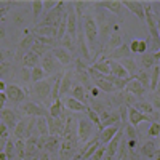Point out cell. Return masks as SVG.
Here are the masks:
<instances>
[{"mask_svg": "<svg viewBox=\"0 0 160 160\" xmlns=\"http://www.w3.org/2000/svg\"><path fill=\"white\" fill-rule=\"evenodd\" d=\"M0 118H2V122L8 127V128H15L16 123H18V117H16V112L11 111V109H2L0 111Z\"/></svg>", "mask_w": 160, "mask_h": 160, "instance_id": "obj_16", "label": "cell"}, {"mask_svg": "<svg viewBox=\"0 0 160 160\" xmlns=\"http://www.w3.org/2000/svg\"><path fill=\"white\" fill-rule=\"evenodd\" d=\"M51 160H58V158H55V157H51Z\"/></svg>", "mask_w": 160, "mask_h": 160, "instance_id": "obj_58", "label": "cell"}, {"mask_svg": "<svg viewBox=\"0 0 160 160\" xmlns=\"http://www.w3.org/2000/svg\"><path fill=\"white\" fill-rule=\"evenodd\" d=\"M123 136H125V130L120 128L117 135H115L108 144H106V154H104V158H102V160H112V158L117 155L118 146H120V142H122Z\"/></svg>", "mask_w": 160, "mask_h": 160, "instance_id": "obj_4", "label": "cell"}, {"mask_svg": "<svg viewBox=\"0 0 160 160\" xmlns=\"http://www.w3.org/2000/svg\"><path fill=\"white\" fill-rule=\"evenodd\" d=\"M34 93L40 98L47 101L50 96H51V83L48 82V80H42V82H37L34 85Z\"/></svg>", "mask_w": 160, "mask_h": 160, "instance_id": "obj_8", "label": "cell"}, {"mask_svg": "<svg viewBox=\"0 0 160 160\" xmlns=\"http://www.w3.org/2000/svg\"><path fill=\"white\" fill-rule=\"evenodd\" d=\"M24 68H29V69H34V68H37L38 66V62H40V56L38 55H35L34 51H29L28 55L24 56Z\"/></svg>", "mask_w": 160, "mask_h": 160, "instance_id": "obj_28", "label": "cell"}, {"mask_svg": "<svg viewBox=\"0 0 160 160\" xmlns=\"http://www.w3.org/2000/svg\"><path fill=\"white\" fill-rule=\"evenodd\" d=\"M2 62H5V56H3V53L0 51V64H2Z\"/></svg>", "mask_w": 160, "mask_h": 160, "instance_id": "obj_57", "label": "cell"}, {"mask_svg": "<svg viewBox=\"0 0 160 160\" xmlns=\"http://www.w3.org/2000/svg\"><path fill=\"white\" fill-rule=\"evenodd\" d=\"M98 7H102V8H108L111 13L117 16H122L123 15V5L122 2H117V0H108V2H98L96 3Z\"/></svg>", "mask_w": 160, "mask_h": 160, "instance_id": "obj_17", "label": "cell"}, {"mask_svg": "<svg viewBox=\"0 0 160 160\" xmlns=\"http://www.w3.org/2000/svg\"><path fill=\"white\" fill-rule=\"evenodd\" d=\"M141 154L146 157V158H152L157 155V146L154 141H148V142H144L142 144V148H141Z\"/></svg>", "mask_w": 160, "mask_h": 160, "instance_id": "obj_26", "label": "cell"}, {"mask_svg": "<svg viewBox=\"0 0 160 160\" xmlns=\"http://www.w3.org/2000/svg\"><path fill=\"white\" fill-rule=\"evenodd\" d=\"M5 37V28H3V26H0V40H2Z\"/></svg>", "mask_w": 160, "mask_h": 160, "instance_id": "obj_54", "label": "cell"}, {"mask_svg": "<svg viewBox=\"0 0 160 160\" xmlns=\"http://www.w3.org/2000/svg\"><path fill=\"white\" fill-rule=\"evenodd\" d=\"M16 154H18L21 158L26 157V142H24L22 139L16 141Z\"/></svg>", "mask_w": 160, "mask_h": 160, "instance_id": "obj_46", "label": "cell"}, {"mask_svg": "<svg viewBox=\"0 0 160 160\" xmlns=\"http://www.w3.org/2000/svg\"><path fill=\"white\" fill-rule=\"evenodd\" d=\"M154 56H155V61L158 62V61H160V50H158L157 53H154Z\"/></svg>", "mask_w": 160, "mask_h": 160, "instance_id": "obj_56", "label": "cell"}, {"mask_svg": "<svg viewBox=\"0 0 160 160\" xmlns=\"http://www.w3.org/2000/svg\"><path fill=\"white\" fill-rule=\"evenodd\" d=\"M83 34H85V38L88 40L90 48L95 50L96 40H98V24H96V19L91 15H88V13L83 16Z\"/></svg>", "mask_w": 160, "mask_h": 160, "instance_id": "obj_1", "label": "cell"}, {"mask_svg": "<svg viewBox=\"0 0 160 160\" xmlns=\"http://www.w3.org/2000/svg\"><path fill=\"white\" fill-rule=\"evenodd\" d=\"M42 69L47 72V75H53L55 72H58L59 66L56 64V58L51 55V51H48L47 55L42 56Z\"/></svg>", "mask_w": 160, "mask_h": 160, "instance_id": "obj_7", "label": "cell"}, {"mask_svg": "<svg viewBox=\"0 0 160 160\" xmlns=\"http://www.w3.org/2000/svg\"><path fill=\"white\" fill-rule=\"evenodd\" d=\"M51 55L56 58V61H59L61 66H68L71 61H72V55L62 47H55L51 50Z\"/></svg>", "mask_w": 160, "mask_h": 160, "instance_id": "obj_10", "label": "cell"}, {"mask_svg": "<svg viewBox=\"0 0 160 160\" xmlns=\"http://www.w3.org/2000/svg\"><path fill=\"white\" fill-rule=\"evenodd\" d=\"M35 128L38 130L40 135H42V138L50 136V131H48V123H47V117H37V118H35Z\"/></svg>", "mask_w": 160, "mask_h": 160, "instance_id": "obj_29", "label": "cell"}, {"mask_svg": "<svg viewBox=\"0 0 160 160\" xmlns=\"http://www.w3.org/2000/svg\"><path fill=\"white\" fill-rule=\"evenodd\" d=\"M43 149L48 152V154H53L59 149V136H47L43 138Z\"/></svg>", "mask_w": 160, "mask_h": 160, "instance_id": "obj_22", "label": "cell"}, {"mask_svg": "<svg viewBox=\"0 0 160 160\" xmlns=\"http://www.w3.org/2000/svg\"><path fill=\"white\" fill-rule=\"evenodd\" d=\"M47 123H48V131L50 136H62L64 135V128H66V117L64 114L58 118H53L50 114L47 115Z\"/></svg>", "mask_w": 160, "mask_h": 160, "instance_id": "obj_3", "label": "cell"}, {"mask_svg": "<svg viewBox=\"0 0 160 160\" xmlns=\"http://www.w3.org/2000/svg\"><path fill=\"white\" fill-rule=\"evenodd\" d=\"M32 10H34V22H38V18L40 15L45 11L43 10V2L42 0H35V2H32Z\"/></svg>", "mask_w": 160, "mask_h": 160, "instance_id": "obj_40", "label": "cell"}, {"mask_svg": "<svg viewBox=\"0 0 160 160\" xmlns=\"http://www.w3.org/2000/svg\"><path fill=\"white\" fill-rule=\"evenodd\" d=\"M158 80H160V68H158V64H157V66H154V68H152V72H151V85H149V90H152V91L157 90Z\"/></svg>", "mask_w": 160, "mask_h": 160, "instance_id": "obj_34", "label": "cell"}, {"mask_svg": "<svg viewBox=\"0 0 160 160\" xmlns=\"http://www.w3.org/2000/svg\"><path fill=\"white\" fill-rule=\"evenodd\" d=\"M93 85H95L96 88H99L101 91H106V93H114V91H117L115 87H114L111 82H108V80H106V77H104V78H98V80H93Z\"/></svg>", "mask_w": 160, "mask_h": 160, "instance_id": "obj_27", "label": "cell"}, {"mask_svg": "<svg viewBox=\"0 0 160 160\" xmlns=\"http://www.w3.org/2000/svg\"><path fill=\"white\" fill-rule=\"evenodd\" d=\"M48 50H53V48H50V47H47V45H43V43H38V42H34V45H32V48H31V51H34L35 55H38V56L47 55Z\"/></svg>", "mask_w": 160, "mask_h": 160, "instance_id": "obj_41", "label": "cell"}, {"mask_svg": "<svg viewBox=\"0 0 160 160\" xmlns=\"http://www.w3.org/2000/svg\"><path fill=\"white\" fill-rule=\"evenodd\" d=\"M15 154H16V146L11 139H8L7 144H5V155H7V158L11 160L13 157H15Z\"/></svg>", "mask_w": 160, "mask_h": 160, "instance_id": "obj_44", "label": "cell"}, {"mask_svg": "<svg viewBox=\"0 0 160 160\" xmlns=\"http://www.w3.org/2000/svg\"><path fill=\"white\" fill-rule=\"evenodd\" d=\"M109 62V68H111V75L117 77V78H131L130 74L125 71V68L118 61H114V59H106Z\"/></svg>", "mask_w": 160, "mask_h": 160, "instance_id": "obj_12", "label": "cell"}, {"mask_svg": "<svg viewBox=\"0 0 160 160\" xmlns=\"http://www.w3.org/2000/svg\"><path fill=\"white\" fill-rule=\"evenodd\" d=\"M142 160H149V158H142Z\"/></svg>", "mask_w": 160, "mask_h": 160, "instance_id": "obj_60", "label": "cell"}, {"mask_svg": "<svg viewBox=\"0 0 160 160\" xmlns=\"http://www.w3.org/2000/svg\"><path fill=\"white\" fill-rule=\"evenodd\" d=\"M135 109H138L139 112L146 114V115H149V117H154L155 115V109L152 108V104L149 101H142V99H138L135 102V106H133Z\"/></svg>", "mask_w": 160, "mask_h": 160, "instance_id": "obj_24", "label": "cell"}, {"mask_svg": "<svg viewBox=\"0 0 160 160\" xmlns=\"http://www.w3.org/2000/svg\"><path fill=\"white\" fill-rule=\"evenodd\" d=\"M34 42H35V35H34V34L26 35V37L21 40L19 45H18V51H16V61L24 59V56H26V55H28V53L31 51V48H32Z\"/></svg>", "mask_w": 160, "mask_h": 160, "instance_id": "obj_5", "label": "cell"}, {"mask_svg": "<svg viewBox=\"0 0 160 160\" xmlns=\"http://www.w3.org/2000/svg\"><path fill=\"white\" fill-rule=\"evenodd\" d=\"M91 68L95 71H98L99 74H102V75H111V68H109L108 61H96Z\"/></svg>", "mask_w": 160, "mask_h": 160, "instance_id": "obj_33", "label": "cell"}, {"mask_svg": "<svg viewBox=\"0 0 160 160\" xmlns=\"http://www.w3.org/2000/svg\"><path fill=\"white\" fill-rule=\"evenodd\" d=\"M118 130H120L118 123H117V125H112V127H108V128H104V130L101 131V135H99V141H101V144L106 146V144H108V142L117 135V133H118Z\"/></svg>", "mask_w": 160, "mask_h": 160, "instance_id": "obj_19", "label": "cell"}, {"mask_svg": "<svg viewBox=\"0 0 160 160\" xmlns=\"http://www.w3.org/2000/svg\"><path fill=\"white\" fill-rule=\"evenodd\" d=\"M88 108H90V106H88ZM87 114H88V118L91 120V122H93V123H95V127H96L98 130H101V131H102V125H101V118H99V115H98V112H95V111H93V109L90 108Z\"/></svg>", "mask_w": 160, "mask_h": 160, "instance_id": "obj_42", "label": "cell"}, {"mask_svg": "<svg viewBox=\"0 0 160 160\" xmlns=\"http://www.w3.org/2000/svg\"><path fill=\"white\" fill-rule=\"evenodd\" d=\"M133 77H135L146 90L149 88V85H151V74H149V72L142 71V72H139V74H136V75H133Z\"/></svg>", "mask_w": 160, "mask_h": 160, "instance_id": "obj_38", "label": "cell"}, {"mask_svg": "<svg viewBox=\"0 0 160 160\" xmlns=\"http://www.w3.org/2000/svg\"><path fill=\"white\" fill-rule=\"evenodd\" d=\"M10 72V64L8 62H2L0 64V77H5Z\"/></svg>", "mask_w": 160, "mask_h": 160, "instance_id": "obj_51", "label": "cell"}, {"mask_svg": "<svg viewBox=\"0 0 160 160\" xmlns=\"http://www.w3.org/2000/svg\"><path fill=\"white\" fill-rule=\"evenodd\" d=\"M122 45H123V43H122V35H120V32H112V34L109 35V40H108V47H109V50L114 51L115 48L122 47Z\"/></svg>", "mask_w": 160, "mask_h": 160, "instance_id": "obj_32", "label": "cell"}, {"mask_svg": "<svg viewBox=\"0 0 160 160\" xmlns=\"http://www.w3.org/2000/svg\"><path fill=\"white\" fill-rule=\"evenodd\" d=\"M0 120H2V118H0Z\"/></svg>", "mask_w": 160, "mask_h": 160, "instance_id": "obj_61", "label": "cell"}, {"mask_svg": "<svg viewBox=\"0 0 160 160\" xmlns=\"http://www.w3.org/2000/svg\"><path fill=\"white\" fill-rule=\"evenodd\" d=\"M5 90H7V85L3 83V80H0V91H2V93H3Z\"/></svg>", "mask_w": 160, "mask_h": 160, "instance_id": "obj_55", "label": "cell"}, {"mask_svg": "<svg viewBox=\"0 0 160 160\" xmlns=\"http://www.w3.org/2000/svg\"><path fill=\"white\" fill-rule=\"evenodd\" d=\"M95 131V123L88 117H82L78 120V141L80 142H88Z\"/></svg>", "mask_w": 160, "mask_h": 160, "instance_id": "obj_2", "label": "cell"}, {"mask_svg": "<svg viewBox=\"0 0 160 160\" xmlns=\"http://www.w3.org/2000/svg\"><path fill=\"white\" fill-rule=\"evenodd\" d=\"M122 5L123 7H127L131 13H135V15L141 19V21H146V15H144V5H142V2H135V0H123L122 2Z\"/></svg>", "mask_w": 160, "mask_h": 160, "instance_id": "obj_11", "label": "cell"}, {"mask_svg": "<svg viewBox=\"0 0 160 160\" xmlns=\"http://www.w3.org/2000/svg\"><path fill=\"white\" fill-rule=\"evenodd\" d=\"M38 160H51V157H50V154L45 151V152L40 154V158H38Z\"/></svg>", "mask_w": 160, "mask_h": 160, "instance_id": "obj_53", "label": "cell"}, {"mask_svg": "<svg viewBox=\"0 0 160 160\" xmlns=\"http://www.w3.org/2000/svg\"><path fill=\"white\" fill-rule=\"evenodd\" d=\"M130 50L135 51V53H141V55H144L146 50H148V43H146L144 40H133L131 45H130Z\"/></svg>", "mask_w": 160, "mask_h": 160, "instance_id": "obj_36", "label": "cell"}, {"mask_svg": "<svg viewBox=\"0 0 160 160\" xmlns=\"http://www.w3.org/2000/svg\"><path fill=\"white\" fill-rule=\"evenodd\" d=\"M71 93H72V98H74V99H77V101H80V102H83V104H85V101H87L85 88L80 85V83H78V85H72Z\"/></svg>", "mask_w": 160, "mask_h": 160, "instance_id": "obj_30", "label": "cell"}, {"mask_svg": "<svg viewBox=\"0 0 160 160\" xmlns=\"http://www.w3.org/2000/svg\"><path fill=\"white\" fill-rule=\"evenodd\" d=\"M75 75L78 78V83L82 85L85 90H93V80L88 74V69L85 71H75Z\"/></svg>", "mask_w": 160, "mask_h": 160, "instance_id": "obj_23", "label": "cell"}, {"mask_svg": "<svg viewBox=\"0 0 160 160\" xmlns=\"http://www.w3.org/2000/svg\"><path fill=\"white\" fill-rule=\"evenodd\" d=\"M15 136L18 138V141L19 139L24 141V138H29V127H28V123H26L24 120H19V122L16 123V127H15Z\"/></svg>", "mask_w": 160, "mask_h": 160, "instance_id": "obj_25", "label": "cell"}, {"mask_svg": "<svg viewBox=\"0 0 160 160\" xmlns=\"http://www.w3.org/2000/svg\"><path fill=\"white\" fill-rule=\"evenodd\" d=\"M128 118H130V125L135 127V128H136L141 122H152V123H154V118H152V117L139 112L138 109L133 108V106H128Z\"/></svg>", "mask_w": 160, "mask_h": 160, "instance_id": "obj_6", "label": "cell"}, {"mask_svg": "<svg viewBox=\"0 0 160 160\" xmlns=\"http://www.w3.org/2000/svg\"><path fill=\"white\" fill-rule=\"evenodd\" d=\"M131 56V50H130V45H122V47H118V48H115L111 55L108 56L109 59H127V58H130Z\"/></svg>", "mask_w": 160, "mask_h": 160, "instance_id": "obj_21", "label": "cell"}, {"mask_svg": "<svg viewBox=\"0 0 160 160\" xmlns=\"http://www.w3.org/2000/svg\"><path fill=\"white\" fill-rule=\"evenodd\" d=\"M56 34L58 29L53 28V26H35L34 29V35H42V37H50V38H55L56 40Z\"/></svg>", "mask_w": 160, "mask_h": 160, "instance_id": "obj_20", "label": "cell"}, {"mask_svg": "<svg viewBox=\"0 0 160 160\" xmlns=\"http://www.w3.org/2000/svg\"><path fill=\"white\" fill-rule=\"evenodd\" d=\"M5 95H7V99H10L13 102H21L26 98V93L18 85H8L5 90Z\"/></svg>", "mask_w": 160, "mask_h": 160, "instance_id": "obj_9", "label": "cell"}, {"mask_svg": "<svg viewBox=\"0 0 160 160\" xmlns=\"http://www.w3.org/2000/svg\"><path fill=\"white\" fill-rule=\"evenodd\" d=\"M120 64L125 68V71L130 74V77L133 75V74H136V71H138V68H136V62H135V59H131V58H127V59H122L120 61Z\"/></svg>", "mask_w": 160, "mask_h": 160, "instance_id": "obj_37", "label": "cell"}, {"mask_svg": "<svg viewBox=\"0 0 160 160\" xmlns=\"http://www.w3.org/2000/svg\"><path fill=\"white\" fill-rule=\"evenodd\" d=\"M21 109L26 112V114H29V115H34V117H47V111L42 108V106H38L35 102H26L21 106Z\"/></svg>", "mask_w": 160, "mask_h": 160, "instance_id": "obj_13", "label": "cell"}, {"mask_svg": "<svg viewBox=\"0 0 160 160\" xmlns=\"http://www.w3.org/2000/svg\"><path fill=\"white\" fill-rule=\"evenodd\" d=\"M72 78H74V71L62 72L61 87H59V99H61V96L68 95V91H69V90H72Z\"/></svg>", "mask_w": 160, "mask_h": 160, "instance_id": "obj_14", "label": "cell"}, {"mask_svg": "<svg viewBox=\"0 0 160 160\" xmlns=\"http://www.w3.org/2000/svg\"><path fill=\"white\" fill-rule=\"evenodd\" d=\"M141 64L142 68H154V66H157V61H155V56L154 53H144V55L141 56Z\"/></svg>", "mask_w": 160, "mask_h": 160, "instance_id": "obj_35", "label": "cell"}, {"mask_svg": "<svg viewBox=\"0 0 160 160\" xmlns=\"http://www.w3.org/2000/svg\"><path fill=\"white\" fill-rule=\"evenodd\" d=\"M21 74H22V80H24V82H29L31 77H32V69H29V68H24V66H22V71H21Z\"/></svg>", "mask_w": 160, "mask_h": 160, "instance_id": "obj_49", "label": "cell"}, {"mask_svg": "<svg viewBox=\"0 0 160 160\" xmlns=\"http://www.w3.org/2000/svg\"><path fill=\"white\" fill-rule=\"evenodd\" d=\"M58 3H59V2H53V0H50V2H43V10H45V13L55 10V8L58 7Z\"/></svg>", "mask_w": 160, "mask_h": 160, "instance_id": "obj_50", "label": "cell"}, {"mask_svg": "<svg viewBox=\"0 0 160 160\" xmlns=\"http://www.w3.org/2000/svg\"><path fill=\"white\" fill-rule=\"evenodd\" d=\"M64 106H66V108H68L69 111H74V112H88V106L87 104H83V102H80V101H77V99H74L72 96H68V98H66L64 101Z\"/></svg>", "mask_w": 160, "mask_h": 160, "instance_id": "obj_15", "label": "cell"}, {"mask_svg": "<svg viewBox=\"0 0 160 160\" xmlns=\"http://www.w3.org/2000/svg\"><path fill=\"white\" fill-rule=\"evenodd\" d=\"M158 148H160V139H158Z\"/></svg>", "mask_w": 160, "mask_h": 160, "instance_id": "obj_59", "label": "cell"}, {"mask_svg": "<svg viewBox=\"0 0 160 160\" xmlns=\"http://www.w3.org/2000/svg\"><path fill=\"white\" fill-rule=\"evenodd\" d=\"M0 138H2V139L8 138V127L5 123H0Z\"/></svg>", "mask_w": 160, "mask_h": 160, "instance_id": "obj_52", "label": "cell"}, {"mask_svg": "<svg viewBox=\"0 0 160 160\" xmlns=\"http://www.w3.org/2000/svg\"><path fill=\"white\" fill-rule=\"evenodd\" d=\"M149 135H151V136H160V123L154 122V123L151 125V128H149Z\"/></svg>", "mask_w": 160, "mask_h": 160, "instance_id": "obj_48", "label": "cell"}, {"mask_svg": "<svg viewBox=\"0 0 160 160\" xmlns=\"http://www.w3.org/2000/svg\"><path fill=\"white\" fill-rule=\"evenodd\" d=\"M152 108L157 111V112H160V90H157V91H154V96H152Z\"/></svg>", "mask_w": 160, "mask_h": 160, "instance_id": "obj_47", "label": "cell"}, {"mask_svg": "<svg viewBox=\"0 0 160 160\" xmlns=\"http://www.w3.org/2000/svg\"><path fill=\"white\" fill-rule=\"evenodd\" d=\"M127 90H128V93L130 95H133V96H136V98H141L144 93H146V88L138 82V80L135 78V77H131L130 80H128V85H127Z\"/></svg>", "mask_w": 160, "mask_h": 160, "instance_id": "obj_18", "label": "cell"}, {"mask_svg": "<svg viewBox=\"0 0 160 160\" xmlns=\"http://www.w3.org/2000/svg\"><path fill=\"white\" fill-rule=\"evenodd\" d=\"M50 115L53 117V118H58V117H61L62 115V112H66L64 111V102L61 101V99H58V101H55L51 104V108H50Z\"/></svg>", "mask_w": 160, "mask_h": 160, "instance_id": "obj_31", "label": "cell"}, {"mask_svg": "<svg viewBox=\"0 0 160 160\" xmlns=\"http://www.w3.org/2000/svg\"><path fill=\"white\" fill-rule=\"evenodd\" d=\"M45 77H47V72L42 69V66H37V68H34L32 69V77H31V80L32 82H42V80H45Z\"/></svg>", "mask_w": 160, "mask_h": 160, "instance_id": "obj_39", "label": "cell"}, {"mask_svg": "<svg viewBox=\"0 0 160 160\" xmlns=\"http://www.w3.org/2000/svg\"><path fill=\"white\" fill-rule=\"evenodd\" d=\"M61 42H62V48H66V50H68L69 53L77 50V47H75V42H74V38H71L68 34L64 35V38L61 40Z\"/></svg>", "mask_w": 160, "mask_h": 160, "instance_id": "obj_43", "label": "cell"}, {"mask_svg": "<svg viewBox=\"0 0 160 160\" xmlns=\"http://www.w3.org/2000/svg\"><path fill=\"white\" fill-rule=\"evenodd\" d=\"M35 42L38 43H43L50 48H55V43H56V40L55 38H50V37H42V35H35Z\"/></svg>", "mask_w": 160, "mask_h": 160, "instance_id": "obj_45", "label": "cell"}]
</instances>
